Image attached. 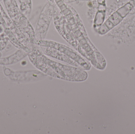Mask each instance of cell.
Segmentation results:
<instances>
[{"mask_svg": "<svg viewBox=\"0 0 135 134\" xmlns=\"http://www.w3.org/2000/svg\"><path fill=\"white\" fill-rule=\"evenodd\" d=\"M54 10V21L60 35L91 64L103 70L106 62L88 37L82 21L74 10Z\"/></svg>", "mask_w": 135, "mask_h": 134, "instance_id": "cell-1", "label": "cell"}, {"mask_svg": "<svg viewBox=\"0 0 135 134\" xmlns=\"http://www.w3.org/2000/svg\"><path fill=\"white\" fill-rule=\"evenodd\" d=\"M29 57L36 68L54 78L72 82H82L85 80L88 77L85 70L53 60L39 49H32L29 53Z\"/></svg>", "mask_w": 135, "mask_h": 134, "instance_id": "cell-2", "label": "cell"}, {"mask_svg": "<svg viewBox=\"0 0 135 134\" xmlns=\"http://www.w3.org/2000/svg\"><path fill=\"white\" fill-rule=\"evenodd\" d=\"M34 43L39 46L40 50L44 54L48 56L85 71L91 68V64L88 60L65 45L45 39L35 40Z\"/></svg>", "mask_w": 135, "mask_h": 134, "instance_id": "cell-3", "label": "cell"}, {"mask_svg": "<svg viewBox=\"0 0 135 134\" xmlns=\"http://www.w3.org/2000/svg\"><path fill=\"white\" fill-rule=\"evenodd\" d=\"M53 16L54 10L51 7L48 6L44 7L39 17L36 28L35 32V40L45 39Z\"/></svg>", "mask_w": 135, "mask_h": 134, "instance_id": "cell-4", "label": "cell"}, {"mask_svg": "<svg viewBox=\"0 0 135 134\" xmlns=\"http://www.w3.org/2000/svg\"><path fill=\"white\" fill-rule=\"evenodd\" d=\"M25 1L30 6V3H31V2H30V0H20V2L21 3V6H23L24 3H25V4H26L25 3Z\"/></svg>", "mask_w": 135, "mask_h": 134, "instance_id": "cell-5", "label": "cell"}]
</instances>
